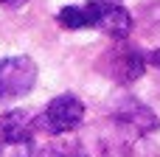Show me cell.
Listing matches in <instances>:
<instances>
[{"instance_id": "cell-10", "label": "cell", "mask_w": 160, "mask_h": 157, "mask_svg": "<svg viewBox=\"0 0 160 157\" xmlns=\"http://www.w3.org/2000/svg\"><path fill=\"white\" fill-rule=\"evenodd\" d=\"M149 62H152V65H155V67L160 70V48H158V51H152V56H149Z\"/></svg>"}, {"instance_id": "cell-11", "label": "cell", "mask_w": 160, "mask_h": 157, "mask_svg": "<svg viewBox=\"0 0 160 157\" xmlns=\"http://www.w3.org/2000/svg\"><path fill=\"white\" fill-rule=\"evenodd\" d=\"M96 3H112V6H121V0H96Z\"/></svg>"}, {"instance_id": "cell-1", "label": "cell", "mask_w": 160, "mask_h": 157, "mask_svg": "<svg viewBox=\"0 0 160 157\" xmlns=\"http://www.w3.org/2000/svg\"><path fill=\"white\" fill-rule=\"evenodd\" d=\"M82 121H84V101L73 93H62L48 101V107L37 118V126L48 135H65L79 129Z\"/></svg>"}, {"instance_id": "cell-6", "label": "cell", "mask_w": 160, "mask_h": 157, "mask_svg": "<svg viewBox=\"0 0 160 157\" xmlns=\"http://www.w3.org/2000/svg\"><path fill=\"white\" fill-rule=\"evenodd\" d=\"M34 129H37V118L28 110H11L0 115V143L3 146H11V149L31 146Z\"/></svg>"}, {"instance_id": "cell-7", "label": "cell", "mask_w": 160, "mask_h": 157, "mask_svg": "<svg viewBox=\"0 0 160 157\" xmlns=\"http://www.w3.org/2000/svg\"><path fill=\"white\" fill-rule=\"evenodd\" d=\"M56 22H59L62 28H68V31H82V28H87V25H90V20H87V6H65V8H59Z\"/></svg>"}, {"instance_id": "cell-8", "label": "cell", "mask_w": 160, "mask_h": 157, "mask_svg": "<svg viewBox=\"0 0 160 157\" xmlns=\"http://www.w3.org/2000/svg\"><path fill=\"white\" fill-rule=\"evenodd\" d=\"M51 157H87L79 146H68V149H59V152H53Z\"/></svg>"}, {"instance_id": "cell-4", "label": "cell", "mask_w": 160, "mask_h": 157, "mask_svg": "<svg viewBox=\"0 0 160 157\" xmlns=\"http://www.w3.org/2000/svg\"><path fill=\"white\" fill-rule=\"evenodd\" d=\"M37 84V65L28 56L0 59V101L20 98Z\"/></svg>"}, {"instance_id": "cell-5", "label": "cell", "mask_w": 160, "mask_h": 157, "mask_svg": "<svg viewBox=\"0 0 160 157\" xmlns=\"http://www.w3.org/2000/svg\"><path fill=\"white\" fill-rule=\"evenodd\" d=\"M87 20L90 25L87 28H96V31H104L115 39H127L129 31H132V14L124 8V6H112V3H96V0H87Z\"/></svg>"}, {"instance_id": "cell-2", "label": "cell", "mask_w": 160, "mask_h": 157, "mask_svg": "<svg viewBox=\"0 0 160 157\" xmlns=\"http://www.w3.org/2000/svg\"><path fill=\"white\" fill-rule=\"evenodd\" d=\"M101 67L112 76V81L118 84H132L143 76L146 70V53L138 48V45H129L127 39H118L107 53H104V62Z\"/></svg>"}, {"instance_id": "cell-3", "label": "cell", "mask_w": 160, "mask_h": 157, "mask_svg": "<svg viewBox=\"0 0 160 157\" xmlns=\"http://www.w3.org/2000/svg\"><path fill=\"white\" fill-rule=\"evenodd\" d=\"M112 121H115L118 132L127 138H146L160 126L158 115L143 101H138L132 96H124L112 104Z\"/></svg>"}, {"instance_id": "cell-9", "label": "cell", "mask_w": 160, "mask_h": 157, "mask_svg": "<svg viewBox=\"0 0 160 157\" xmlns=\"http://www.w3.org/2000/svg\"><path fill=\"white\" fill-rule=\"evenodd\" d=\"M22 3H28V0H0V6H6V8H20Z\"/></svg>"}]
</instances>
